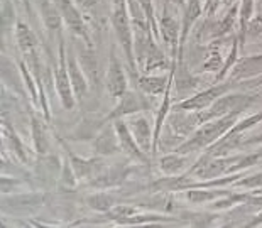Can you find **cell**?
<instances>
[{"instance_id":"cell-1","label":"cell","mask_w":262,"mask_h":228,"mask_svg":"<svg viewBox=\"0 0 262 228\" xmlns=\"http://www.w3.org/2000/svg\"><path fill=\"white\" fill-rule=\"evenodd\" d=\"M237 115L238 113H232V115L220 117V119H215V120H208V124H205L188 142H185L183 146L178 147L176 152L178 154H189V152L200 151V149L210 146V144L215 142L222 133H225L228 129H232V127L235 125Z\"/></svg>"},{"instance_id":"cell-2","label":"cell","mask_w":262,"mask_h":228,"mask_svg":"<svg viewBox=\"0 0 262 228\" xmlns=\"http://www.w3.org/2000/svg\"><path fill=\"white\" fill-rule=\"evenodd\" d=\"M112 24L119 37V42L125 53L127 63H129L132 73H136V54H134V32L130 29V20L127 15L125 0H114L112 9Z\"/></svg>"},{"instance_id":"cell-3","label":"cell","mask_w":262,"mask_h":228,"mask_svg":"<svg viewBox=\"0 0 262 228\" xmlns=\"http://www.w3.org/2000/svg\"><path fill=\"white\" fill-rule=\"evenodd\" d=\"M252 102H254V98L247 97V95H227V97H220V98L215 100L213 105H210V110H206V112L200 113V120H202V124H203V122L220 119V117H225V115L241 113Z\"/></svg>"},{"instance_id":"cell-4","label":"cell","mask_w":262,"mask_h":228,"mask_svg":"<svg viewBox=\"0 0 262 228\" xmlns=\"http://www.w3.org/2000/svg\"><path fill=\"white\" fill-rule=\"evenodd\" d=\"M56 88L63 102L64 108L71 110L75 105V97H73V86H71L70 73H68V61H66V53H64V41L61 37L59 41V63L56 68Z\"/></svg>"},{"instance_id":"cell-5","label":"cell","mask_w":262,"mask_h":228,"mask_svg":"<svg viewBox=\"0 0 262 228\" xmlns=\"http://www.w3.org/2000/svg\"><path fill=\"white\" fill-rule=\"evenodd\" d=\"M54 2H56V7L59 9L66 26L70 27L71 32L76 34L78 37H83L85 42L90 44V37H88L85 22H83V17L80 15V12H78V9L71 4V0H54Z\"/></svg>"},{"instance_id":"cell-6","label":"cell","mask_w":262,"mask_h":228,"mask_svg":"<svg viewBox=\"0 0 262 228\" xmlns=\"http://www.w3.org/2000/svg\"><path fill=\"white\" fill-rule=\"evenodd\" d=\"M230 88V85H219V86H211L208 90L200 92L198 95L191 97L186 102H181L180 105H176V110H198L202 112L206 107H210L216 98H220L224 93Z\"/></svg>"},{"instance_id":"cell-7","label":"cell","mask_w":262,"mask_h":228,"mask_svg":"<svg viewBox=\"0 0 262 228\" xmlns=\"http://www.w3.org/2000/svg\"><path fill=\"white\" fill-rule=\"evenodd\" d=\"M107 88L110 97L114 98H122V95L127 92V80L125 75L122 71V66L117 59L114 48L110 51V63H108V73H107Z\"/></svg>"},{"instance_id":"cell-8","label":"cell","mask_w":262,"mask_h":228,"mask_svg":"<svg viewBox=\"0 0 262 228\" xmlns=\"http://www.w3.org/2000/svg\"><path fill=\"white\" fill-rule=\"evenodd\" d=\"M114 129L117 132V137H119V142H120V149H122V151H124L132 159L146 163V155L142 154L141 146H139V144L136 142V139H134L130 129L125 125V122H122V120L117 119L114 122Z\"/></svg>"},{"instance_id":"cell-9","label":"cell","mask_w":262,"mask_h":228,"mask_svg":"<svg viewBox=\"0 0 262 228\" xmlns=\"http://www.w3.org/2000/svg\"><path fill=\"white\" fill-rule=\"evenodd\" d=\"M260 73H262V54H257V56H247V58H242L235 66H233L232 80H242V78L257 76Z\"/></svg>"},{"instance_id":"cell-10","label":"cell","mask_w":262,"mask_h":228,"mask_svg":"<svg viewBox=\"0 0 262 228\" xmlns=\"http://www.w3.org/2000/svg\"><path fill=\"white\" fill-rule=\"evenodd\" d=\"M161 32H163V37L166 44L171 48V51L176 54L178 51V44H180V26H178L176 19L168 12V9H164V14L161 17Z\"/></svg>"},{"instance_id":"cell-11","label":"cell","mask_w":262,"mask_h":228,"mask_svg":"<svg viewBox=\"0 0 262 228\" xmlns=\"http://www.w3.org/2000/svg\"><path fill=\"white\" fill-rule=\"evenodd\" d=\"M144 107H146V102H144L137 93L125 92L124 95H122L120 105L108 115V119H120V117H124V115L136 113L139 110H142Z\"/></svg>"},{"instance_id":"cell-12","label":"cell","mask_w":262,"mask_h":228,"mask_svg":"<svg viewBox=\"0 0 262 228\" xmlns=\"http://www.w3.org/2000/svg\"><path fill=\"white\" fill-rule=\"evenodd\" d=\"M129 129L132 132L136 142L141 146L144 151H149L150 149V125L147 124V120L144 117H137V119H132L129 122Z\"/></svg>"},{"instance_id":"cell-13","label":"cell","mask_w":262,"mask_h":228,"mask_svg":"<svg viewBox=\"0 0 262 228\" xmlns=\"http://www.w3.org/2000/svg\"><path fill=\"white\" fill-rule=\"evenodd\" d=\"M202 15V4L200 0H188V7L185 12V20H183V29H181V39H180V61H181V54H183V44H185L188 32L193 27L194 22L198 20V17Z\"/></svg>"},{"instance_id":"cell-14","label":"cell","mask_w":262,"mask_h":228,"mask_svg":"<svg viewBox=\"0 0 262 228\" xmlns=\"http://www.w3.org/2000/svg\"><path fill=\"white\" fill-rule=\"evenodd\" d=\"M68 73H70V80H71V86H73V92L78 100H83L85 93L88 90V85H86V80L83 76L80 66L76 64V61L73 56L68 58Z\"/></svg>"},{"instance_id":"cell-15","label":"cell","mask_w":262,"mask_h":228,"mask_svg":"<svg viewBox=\"0 0 262 228\" xmlns=\"http://www.w3.org/2000/svg\"><path fill=\"white\" fill-rule=\"evenodd\" d=\"M168 78L166 76H142L139 80V88L144 92V93H149V95H158V93H163L168 90L169 83Z\"/></svg>"},{"instance_id":"cell-16","label":"cell","mask_w":262,"mask_h":228,"mask_svg":"<svg viewBox=\"0 0 262 228\" xmlns=\"http://www.w3.org/2000/svg\"><path fill=\"white\" fill-rule=\"evenodd\" d=\"M117 141H119V137H117V132L114 133L112 129H107L102 135L97 137V141H95L93 147L95 151L98 154H103V155H110L117 151Z\"/></svg>"},{"instance_id":"cell-17","label":"cell","mask_w":262,"mask_h":228,"mask_svg":"<svg viewBox=\"0 0 262 228\" xmlns=\"http://www.w3.org/2000/svg\"><path fill=\"white\" fill-rule=\"evenodd\" d=\"M17 42H19L20 51L24 54H29V53L36 51L37 39L34 36V32H32L26 24H22V22L17 24Z\"/></svg>"},{"instance_id":"cell-18","label":"cell","mask_w":262,"mask_h":228,"mask_svg":"<svg viewBox=\"0 0 262 228\" xmlns=\"http://www.w3.org/2000/svg\"><path fill=\"white\" fill-rule=\"evenodd\" d=\"M61 12H58V9L54 7L51 2L48 0H41V15L44 19V24H46L48 29L56 31L61 26Z\"/></svg>"},{"instance_id":"cell-19","label":"cell","mask_w":262,"mask_h":228,"mask_svg":"<svg viewBox=\"0 0 262 228\" xmlns=\"http://www.w3.org/2000/svg\"><path fill=\"white\" fill-rule=\"evenodd\" d=\"M70 154V161H71V166H73V171L75 174L80 177V179H85V177H90L93 174V169H95V161H85L81 157H76L75 154Z\"/></svg>"},{"instance_id":"cell-20","label":"cell","mask_w":262,"mask_h":228,"mask_svg":"<svg viewBox=\"0 0 262 228\" xmlns=\"http://www.w3.org/2000/svg\"><path fill=\"white\" fill-rule=\"evenodd\" d=\"M166 64V58L163 51L156 46L154 42H150V46L147 49V56H146V64H144V71H152L159 66H164Z\"/></svg>"},{"instance_id":"cell-21","label":"cell","mask_w":262,"mask_h":228,"mask_svg":"<svg viewBox=\"0 0 262 228\" xmlns=\"http://www.w3.org/2000/svg\"><path fill=\"white\" fill-rule=\"evenodd\" d=\"M252 9H254V0H242V9H241V48H244L245 34H247V26L250 19H252Z\"/></svg>"},{"instance_id":"cell-22","label":"cell","mask_w":262,"mask_h":228,"mask_svg":"<svg viewBox=\"0 0 262 228\" xmlns=\"http://www.w3.org/2000/svg\"><path fill=\"white\" fill-rule=\"evenodd\" d=\"M86 203L90 204L93 210L107 213V211H110V208L114 207V198L107 193H97V194H93V196L88 198Z\"/></svg>"},{"instance_id":"cell-23","label":"cell","mask_w":262,"mask_h":228,"mask_svg":"<svg viewBox=\"0 0 262 228\" xmlns=\"http://www.w3.org/2000/svg\"><path fill=\"white\" fill-rule=\"evenodd\" d=\"M186 164V159L181 157V155H166V157L161 159V169H163L166 174H176L180 172Z\"/></svg>"},{"instance_id":"cell-24","label":"cell","mask_w":262,"mask_h":228,"mask_svg":"<svg viewBox=\"0 0 262 228\" xmlns=\"http://www.w3.org/2000/svg\"><path fill=\"white\" fill-rule=\"evenodd\" d=\"M32 135H34L36 151L39 154H44L48 151V147H49V141H48L46 133H44V130H42L41 124H39L36 119H32Z\"/></svg>"},{"instance_id":"cell-25","label":"cell","mask_w":262,"mask_h":228,"mask_svg":"<svg viewBox=\"0 0 262 228\" xmlns=\"http://www.w3.org/2000/svg\"><path fill=\"white\" fill-rule=\"evenodd\" d=\"M235 14H237V5H233V7L228 10V14L225 15V19L216 26V34L224 36V34H227V32L232 31L233 24H235Z\"/></svg>"},{"instance_id":"cell-26","label":"cell","mask_w":262,"mask_h":228,"mask_svg":"<svg viewBox=\"0 0 262 228\" xmlns=\"http://www.w3.org/2000/svg\"><path fill=\"white\" fill-rule=\"evenodd\" d=\"M222 193H211V191H188V199L189 201H193V203H198V204H202L205 201H210V199H215L216 196H220Z\"/></svg>"},{"instance_id":"cell-27","label":"cell","mask_w":262,"mask_h":228,"mask_svg":"<svg viewBox=\"0 0 262 228\" xmlns=\"http://www.w3.org/2000/svg\"><path fill=\"white\" fill-rule=\"evenodd\" d=\"M222 68H224V61H222V56L219 53H211L208 59L205 61V64H203V70L205 71H222Z\"/></svg>"},{"instance_id":"cell-28","label":"cell","mask_w":262,"mask_h":228,"mask_svg":"<svg viewBox=\"0 0 262 228\" xmlns=\"http://www.w3.org/2000/svg\"><path fill=\"white\" fill-rule=\"evenodd\" d=\"M247 34H250V36L262 34V15H257V17L250 19L249 26H247Z\"/></svg>"},{"instance_id":"cell-29","label":"cell","mask_w":262,"mask_h":228,"mask_svg":"<svg viewBox=\"0 0 262 228\" xmlns=\"http://www.w3.org/2000/svg\"><path fill=\"white\" fill-rule=\"evenodd\" d=\"M237 44L238 42H233V46H232V51H230V56H228V61L224 64V68H222V71L219 73V76H216V80H222V78L225 76V73L228 71V68L235 63V59H237Z\"/></svg>"},{"instance_id":"cell-30","label":"cell","mask_w":262,"mask_h":228,"mask_svg":"<svg viewBox=\"0 0 262 228\" xmlns=\"http://www.w3.org/2000/svg\"><path fill=\"white\" fill-rule=\"evenodd\" d=\"M238 186H245V188H257V186H262V172H259V174H255V176L245 177V179H242L241 183H238Z\"/></svg>"},{"instance_id":"cell-31","label":"cell","mask_w":262,"mask_h":228,"mask_svg":"<svg viewBox=\"0 0 262 228\" xmlns=\"http://www.w3.org/2000/svg\"><path fill=\"white\" fill-rule=\"evenodd\" d=\"M22 2H24V5H26V9L29 10V0H22Z\"/></svg>"},{"instance_id":"cell-32","label":"cell","mask_w":262,"mask_h":228,"mask_svg":"<svg viewBox=\"0 0 262 228\" xmlns=\"http://www.w3.org/2000/svg\"><path fill=\"white\" fill-rule=\"evenodd\" d=\"M172 2H174V4H178V5H181L183 2H185V0H172Z\"/></svg>"},{"instance_id":"cell-33","label":"cell","mask_w":262,"mask_h":228,"mask_svg":"<svg viewBox=\"0 0 262 228\" xmlns=\"http://www.w3.org/2000/svg\"><path fill=\"white\" fill-rule=\"evenodd\" d=\"M230 2H233V0H230Z\"/></svg>"}]
</instances>
